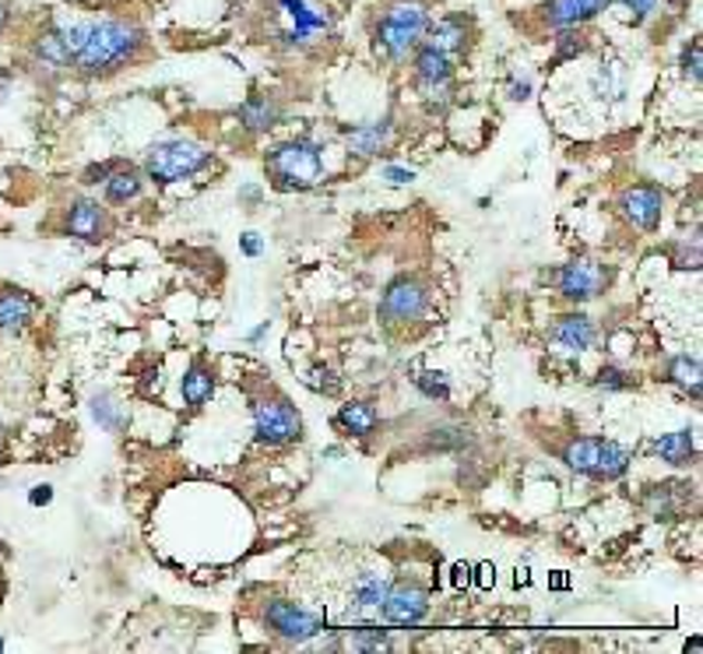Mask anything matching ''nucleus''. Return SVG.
<instances>
[{
	"mask_svg": "<svg viewBox=\"0 0 703 654\" xmlns=\"http://www.w3.org/2000/svg\"><path fill=\"white\" fill-rule=\"evenodd\" d=\"M145 47V33L134 22L124 18H88V33L78 56L71 61V67H78L88 78L96 74H113L120 67H127L134 56Z\"/></svg>",
	"mask_w": 703,
	"mask_h": 654,
	"instance_id": "nucleus-1",
	"label": "nucleus"
},
{
	"mask_svg": "<svg viewBox=\"0 0 703 654\" xmlns=\"http://www.w3.org/2000/svg\"><path fill=\"white\" fill-rule=\"evenodd\" d=\"M429 28V11L423 0H394L391 8L380 14V22L373 25V47L384 61H405L415 53L418 42L426 39Z\"/></svg>",
	"mask_w": 703,
	"mask_h": 654,
	"instance_id": "nucleus-2",
	"label": "nucleus"
},
{
	"mask_svg": "<svg viewBox=\"0 0 703 654\" xmlns=\"http://www.w3.org/2000/svg\"><path fill=\"white\" fill-rule=\"evenodd\" d=\"M267 173L281 190H310L324 180V148L313 138H296L272 148Z\"/></svg>",
	"mask_w": 703,
	"mask_h": 654,
	"instance_id": "nucleus-3",
	"label": "nucleus"
},
{
	"mask_svg": "<svg viewBox=\"0 0 703 654\" xmlns=\"http://www.w3.org/2000/svg\"><path fill=\"white\" fill-rule=\"evenodd\" d=\"M208 162H212L208 148L184 141V138H170V141H159L148 148L145 173L159 184H176V180H187L193 173H201Z\"/></svg>",
	"mask_w": 703,
	"mask_h": 654,
	"instance_id": "nucleus-4",
	"label": "nucleus"
},
{
	"mask_svg": "<svg viewBox=\"0 0 703 654\" xmlns=\"http://www.w3.org/2000/svg\"><path fill=\"white\" fill-rule=\"evenodd\" d=\"M264 622L272 627V633H278L281 641H289V644H306V641H313V637H321L327 630V622L317 613H310V608L296 605L289 599H272V602H267L264 605Z\"/></svg>",
	"mask_w": 703,
	"mask_h": 654,
	"instance_id": "nucleus-5",
	"label": "nucleus"
},
{
	"mask_svg": "<svg viewBox=\"0 0 703 654\" xmlns=\"http://www.w3.org/2000/svg\"><path fill=\"white\" fill-rule=\"evenodd\" d=\"M253 433L267 448H281V443H292L303 433V419L299 412L289 405L286 398H267L253 405Z\"/></svg>",
	"mask_w": 703,
	"mask_h": 654,
	"instance_id": "nucleus-6",
	"label": "nucleus"
},
{
	"mask_svg": "<svg viewBox=\"0 0 703 654\" xmlns=\"http://www.w3.org/2000/svg\"><path fill=\"white\" fill-rule=\"evenodd\" d=\"M426 306H429V292L423 281H415V278H398L391 289L384 292V300H380V320L384 324H412L426 314Z\"/></svg>",
	"mask_w": 703,
	"mask_h": 654,
	"instance_id": "nucleus-7",
	"label": "nucleus"
},
{
	"mask_svg": "<svg viewBox=\"0 0 703 654\" xmlns=\"http://www.w3.org/2000/svg\"><path fill=\"white\" fill-rule=\"evenodd\" d=\"M556 286L566 300L574 303H588L594 295H602L608 286V272L591 257H577L570 264H563V272L556 275Z\"/></svg>",
	"mask_w": 703,
	"mask_h": 654,
	"instance_id": "nucleus-8",
	"label": "nucleus"
},
{
	"mask_svg": "<svg viewBox=\"0 0 703 654\" xmlns=\"http://www.w3.org/2000/svg\"><path fill=\"white\" fill-rule=\"evenodd\" d=\"M429 613V594L418 588V584H398V588H387V599L380 605V616L394 627H415L423 622Z\"/></svg>",
	"mask_w": 703,
	"mask_h": 654,
	"instance_id": "nucleus-9",
	"label": "nucleus"
},
{
	"mask_svg": "<svg viewBox=\"0 0 703 654\" xmlns=\"http://www.w3.org/2000/svg\"><path fill=\"white\" fill-rule=\"evenodd\" d=\"M619 207L637 229L654 232L657 226H662V215H665V194L654 184H637L623 194Z\"/></svg>",
	"mask_w": 703,
	"mask_h": 654,
	"instance_id": "nucleus-10",
	"label": "nucleus"
},
{
	"mask_svg": "<svg viewBox=\"0 0 703 654\" xmlns=\"http://www.w3.org/2000/svg\"><path fill=\"white\" fill-rule=\"evenodd\" d=\"M278 11L292 22V28L286 33L292 47H303L310 36L331 28V14H327L321 4H313V0H278Z\"/></svg>",
	"mask_w": 703,
	"mask_h": 654,
	"instance_id": "nucleus-11",
	"label": "nucleus"
},
{
	"mask_svg": "<svg viewBox=\"0 0 703 654\" xmlns=\"http://www.w3.org/2000/svg\"><path fill=\"white\" fill-rule=\"evenodd\" d=\"M106 229H110V222H106V212L99 207V201H88V198L71 201L67 236H74V240H81V243H102L106 240Z\"/></svg>",
	"mask_w": 703,
	"mask_h": 654,
	"instance_id": "nucleus-12",
	"label": "nucleus"
},
{
	"mask_svg": "<svg viewBox=\"0 0 703 654\" xmlns=\"http://www.w3.org/2000/svg\"><path fill=\"white\" fill-rule=\"evenodd\" d=\"M612 0H549L542 8V18L552 28H580L591 22L598 11H605Z\"/></svg>",
	"mask_w": 703,
	"mask_h": 654,
	"instance_id": "nucleus-13",
	"label": "nucleus"
},
{
	"mask_svg": "<svg viewBox=\"0 0 703 654\" xmlns=\"http://www.w3.org/2000/svg\"><path fill=\"white\" fill-rule=\"evenodd\" d=\"M36 317V300L22 289H0V331L18 335Z\"/></svg>",
	"mask_w": 703,
	"mask_h": 654,
	"instance_id": "nucleus-14",
	"label": "nucleus"
},
{
	"mask_svg": "<svg viewBox=\"0 0 703 654\" xmlns=\"http://www.w3.org/2000/svg\"><path fill=\"white\" fill-rule=\"evenodd\" d=\"M423 42L437 47L447 56L465 53V47H468V22L461 18V14H447V18H440V22H429Z\"/></svg>",
	"mask_w": 703,
	"mask_h": 654,
	"instance_id": "nucleus-15",
	"label": "nucleus"
},
{
	"mask_svg": "<svg viewBox=\"0 0 703 654\" xmlns=\"http://www.w3.org/2000/svg\"><path fill=\"white\" fill-rule=\"evenodd\" d=\"M454 74V56L440 53L429 42H418L415 47V85H443L451 81Z\"/></svg>",
	"mask_w": 703,
	"mask_h": 654,
	"instance_id": "nucleus-16",
	"label": "nucleus"
},
{
	"mask_svg": "<svg viewBox=\"0 0 703 654\" xmlns=\"http://www.w3.org/2000/svg\"><path fill=\"white\" fill-rule=\"evenodd\" d=\"M552 338H556L560 345L574 349V352H588V349L594 345L598 331H594V320H591V317H585V314H566V317L556 320V327H552Z\"/></svg>",
	"mask_w": 703,
	"mask_h": 654,
	"instance_id": "nucleus-17",
	"label": "nucleus"
},
{
	"mask_svg": "<svg viewBox=\"0 0 703 654\" xmlns=\"http://www.w3.org/2000/svg\"><path fill=\"white\" fill-rule=\"evenodd\" d=\"M387 588H391V581H387L384 574H359L355 577V588H352V605H355V613L359 616H377L380 613V605L387 599Z\"/></svg>",
	"mask_w": 703,
	"mask_h": 654,
	"instance_id": "nucleus-18",
	"label": "nucleus"
},
{
	"mask_svg": "<svg viewBox=\"0 0 703 654\" xmlns=\"http://www.w3.org/2000/svg\"><path fill=\"white\" fill-rule=\"evenodd\" d=\"M602 448H605V440H598V437L570 440V443H566V451H563L566 468H574L580 475H591V479H594V468H598V457H602Z\"/></svg>",
	"mask_w": 703,
	"mask_h": 654,
	"instance_id": "nucleus-19",
	"label": "nucleus"
},
{
	"mask_svg": "<svg viewBox=\"0 0 703 654\" xmlns=\"http://www.w3.org/2000/svg\"><path fill=\"white\" fill-rule=\"evenodd\" d=\"M654 454L668 461V465H690V461L696 457V440L690 429H679V433H665L662 440H654Z\"/></svg>",
	"mask_w": 703,
	"mask_h": 654,
	"instance_id": "nucleus-20",
	"label": "nucleus"
},
{
	"mask_svg": "<svg viewBox=\"0 0 703 654\" xmlns=\"http://www.w3.org/2000/svg\"><path fill=\"white\" fill-rule=\"evenodd\" d=\"M391 138H394L391 121H380V124H369V127H355L349 134V144H352L355 155H377L391 144Z\"/></svg>",
	"mask_w": 703,
	"mask_h": 654,
	"instance_id": "nucleus-21",
	"label": "nucleus"
},
{
	"mask_svg": "<svg viewBox=\"0 0 703 654\" xmlns=\"http://www.w3.org/2000/svg\"><path fill=\"white\" fill-rule=\"evenodd\" d=\"M179 391H184V401L190 408H201L208 398L215 394V377H212V369L201 366V363H193L184 380H179Z\"/></svg>",
	"mask_w": 703,
	"mask_h": 654,
	"instance_id": "nucleus-22",
	"label": "nucleus"
},
{
	"mask_svg": "<svg viewBox=\"0 0 703 654\" xmlns=\"http://www.w3.org/2000/svg\"><path fill=\"white\" fill-rule=\"evenodd\" d=\"M377 423H380V415L373 405H366V401H352V405H341L338 412V426L352 437H369L373 429H377Z\"/></svg>",
	"mask_w": 703,
	"mask_h": 654,
	"instance_id": "nucleus-23",
	"label": "nucleus"
},
{
	"mask_svg": "<svg viewBox=\"0 0 703 654\" xmlns=\"http://www.w3.org/2000/svg\"><path fill=\"white\" fill-rule=\"evenodd\" d=\"M278 102L275 99H267V96H253L250 102H243V110H239V121H243L247 130H267V127H275L278 124Z\"/></svg>",
	"mask_w": 703,
	"mask_h": 654,
	"instance_id": "nucleus-24",
	"label": "nucleus"
},
{
	"mask_svg": "<svg viewBox=\"0 0 703 654\" xmlns=\"http://www.w3.org/2000/svg\"><path fill=\"white\" fill-rule=\"evenodd\" d=\"M141 194V173L134 166H116L110 176H106V198L113 204H127Z\"/></svg>",
	"mask_w": 703,
	"mask_h": 654,
	"instance_id": "nucleus-25",
	"label": "nucleus"
},
{
	"mask_svg": "<svg viewBox=\"0 0 703 654\" xmlns=\"http://www.w3.org/2000/svg\"><path fill=\"white\" fill-rule=\"evenodd\" d=\"M630 461H633V451L630 448H623V443H612L605 440V448H602V457H598V468H594V479H623L626 468H630Z\"/></svg>",
	"mask_w": 703,
	"mask_h": 654,
	"instance_id": "nucleus-26",
	"label": "nucleus"
},
{
	"mask_svg": "<svg viewBox=\"0 0 703 654\" xmlns=\"http://www.w3.org/2000/svg\"><path fill=\"white\" fill-rule=\"evenodd\" d=\"M665 380L679 383V388H686L693 398H700V360H690V355H676V360H668Z\"/></svg>",
	"mask_w": 703,
	"mask_h": 654,
	"instance_id": "nucleus-27",
	"label": "nucleus"
},
{
	"mask_svg": "<svg viewBox=\"0 0 703 654\" xmlns=\"http://www.w3.org/2000/svg\"><path fill=\"white\" fill-rule=\"evenodd\" d=\"M36 56L50 67H67V50H64V39H60V33H57V25L47 28V33L36 39Z\"/></svg>",
	"mask_w": 703,
	"mask_h": 654,
	"instance_id": "nucleus-28",
	"label": "nucleus"
},
{
	"mask_svg": "<svg viewBox=\"0 0 703 654\" xmlns=\"http://www.w3.org/2000/svg\"><path fill=\"white\" fill-rule=\"evenodd\" d=\"M92 415L110 429V433H116V429H124V412H120V405L110 398V394H96L92 398Z\"/></svg>",
	"mask_w": 703,
	"mask_h": 654,
	"instance_id": "nucleus-29",
	"label": "nucleus"
},
{
	"mask_svg": "<svg viewBox=\"0 0 703 654\" xmlns=\"http://www.w3.org/2000/svg\"><path fill=\"white\" fill-rule=\"evenodd\" d=\"M415 383H418V391H423L426 398H437V401L451 398V383H447V377L437 374V369H423V374L415 377Z\"/></svg>",
	"mask_w": 703,
	"mask_h": 654,
	"instance_id": "nucleus-30",
	"label": "nucleus"
},
{
	"mask_svg": "<svg viewBox=\"0 0 703 654\" xmlns=\"http://www.w3.org/2000/svg\"><path fill=\"white\" fill-rule=\"evenodd\" d=\"M594 383H598V388H605V391H626L633 383V377L626 374V369H619V366H605V369H598Z\"/></svg>",
	"mask_w": 703,
	"mask_h": 654,
	"instance_id": "nucleus-31",
	"label": "nucleus"
},
{
	"mask_svg": "<svg viewBox=\"0 0 703 654\" xmlns=\"http://www.w3.org/2000/svg\"><path fill=\"white\" fill-rule=\"evenodd\" d=\"M306 383H310L313 391H324V394H338V391H341V380L335 377V369H327V366L310 369Z\"/></svg>",
	"mask_w": 703,
	"mask_h": 654,
	"instance_id": "nucleus-32",
	"label": "nucleus"
},
{
	"mask_svg": "<svg viewBox=\"0 0 703 654\" xmlns=\"http://www.w3.org/2000/svg\"><path fill=\"white\" fill-rule=\"evenodd\" d=\"M700 67H703V47H700V39H693L682 53V71L690 74L693 81H700Z\"/></svg>",
	"mask_w": 703,
	"mask_h": 654,
	"instance_id": "nucleus-33",
	"label": "nucleus"
},
{
	"mask_svg": "<svg viewBox=\"0 0 703 654\" xmlns=\"http://www.w3.org/2000/svg\"><path fill=\"white\" fill-rule=\"evenodd\" d=\"M619 4H623L626 11L633 14V22H644L648 14H651V11L657 8V0H619Z\"/></svg>",
	"mask_w": 703,
	"mask_h": 654,
	"instance_id": "nucleus-34",
	"label": "nucleus"
},
{
	"mask_svg": "<svg viewBox=\"0 0 703 654\" xmlns=\"http://www.w3.org/2000/svg\"><path fill=\"white\" fill-rule=\"evenodd\" d=\"M585 50V42H580V36H574L570 28H566V36H563V42H560V61H566V56H574V53H580Z\"/></svg>",
	"mask_w": 703,
	"mask_h": 654,
	"instance_id": "nucleus-35",
	"label": "nucleus"
},
{
	"mask_svg": "<svg viewBox=\"0 0 703 654\" xmlns=\"http://www.w3.org/2000/svg\"><path fill=\"white\" fill-rule=\"evenodd\" d=\"M116 169V162H102V166H92L85 173V184H106V176Z\"/></svg>",
	"mask_w": 703,
	"mask_h": 654,
	"instance_id": "nucleus-36",
	"label": "nucleus"
},
{
	"mask_svg": "<svg viewBox=\"0 0 703 654\" xmlns=\"http://www.w3.org/2000/svg\"><path fill=\"white\" fill-rule=\"evenodd\" d=\"M384 180H387V184H412L415 173H412V169H401V166H387V169H384Z\"/></svg>",
	"mask_w": 703,
	"mask_h": 654,
	"instance_id": "nucleus-37",
	"label": "nucleus"
},
{
	"mask_svg": "<svg viewBox=\"0 0 703 654\" xmlns=\"http://www.w3.org/2000/svg\"><path fill=\"white\" fill-rule=\"evenodd\" d=\"M50 500H53V486H33V493H28L33 507H47Z\"/></svg>",
	"mask_w": 703,
	"mask_h": 654,
	"instance_id": "nucleus-38",
	"label": "nucleus"
},
{
	"mask_svg": "<svg viewBox=\"0 0 703 654\" xmlns=\"http://www.w3.org/2000/svg\"><path fill=\"white\" fill-rule=\"evenodd\" d=\"M243 254H247V257H261V254H264V240H261L258 232H247V236H243Z\"/></svg>",
	"mask_w": 703,
	"mask_h": 654,
	"instance_id": "nucleus-39",
	"label": "nucleus"
},
{
	"mask_svg": "<svg viewBox=\"0 0 703 654\" xmlns=\"http://www.w3.org/2000/svg\"><path fill=\"white\" fill-rule=\"evenodd\" d=\"M468 581H472L468 567H465V563H457V567H454V584H457V588H465Z\"/></svg>",
	"mask_w": 703,
	"mask_h": 654,
	"instance_id": "nucleus-40",
	"label": "nucleus"
},
{
	"mask_svg": "<svg viewBox=\"0 0 703 654\" xmlns=\"http://www.w3.org/2000/svg\"><path fill=\"white\" fill-rule=\"evenodd\" d=\"M8 22H11V4L8 0H0V28H4Z\"/></svg>",
	"mask_w": 703,
	"mask_h": 654,
	"instance_id": "nucleus-41",
	"label": "nucleus"
},
{
	"mask_svg": "<svg viewBox=\"0 0 703 654\" xmlns=\"http://www.w3.org/2000/svg\"><path fill=\"white\" fill-rule=\"evenodd\" d=\"M478 581H482V588H489L492 581H497V570H492V567H482V577H478Z\"/></svg>",
	"mask_w": 703,
	"mask_h": 654,
	"instance_id": "nucleus-42",
	"label": "nucleus"
},
{
	"mask_svg": "<svg viewBox=\"0 0 703 654\" xmlns=\"http://www.w3.org/2000/svg\"><path fill=\"white\" fill-rule=\"evenodd\" d=\"M528 92H531V85H528V81L514 85V99H528Z\"/></svg>",
	"mask_w": 703,
	"mask_h": 654,
	"instance_id": "nucleus-43",
	"label": "nucleus"
},
{
	"mask_svg": "<svg viewBox=\"0 0 703 654\" xmlns=\"http://www.w3.org/2000/svg\"><path fill=\"white\" fill-rule=\"evenodd\" d=\"M4 437H8V426L0 423V465H4Z\"/></svg>",
	"mask_w": 703,
	"mask_h": 654,
	"instance_id": "nucleus-44",
	"label": "nucleus"
},
{
	"mask_svg": "<svg viewBox=\"0 0 703 654\" xmlns=\"http://www.w3.org/2000/svg\"><path fill=\"white\" fill-rule=\"evenodd\" d=\"M0 651H4V641H0Z\"/></svg>",
	"mask_w": 703,
	"mask_h": 654,
	"instance_id": "nucleus-45",
	"label": "nucleus"
}]
</instances>
